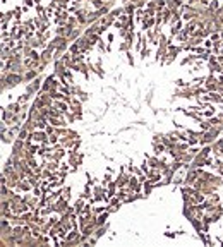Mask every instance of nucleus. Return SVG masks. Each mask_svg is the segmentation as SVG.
<instances>
[{"instance_id":"1","label":"nucleus","mask_w":223,"mask_h":247,"mask_svg":"<svg viewBox=\"0 0 223 247\" xmlns=\"http://www.w3.org/2000/svg\"><path fill=\"white\" fill-rule=\"evenodd\" d=\"M24 4H26V5H28V7H31V5H33V4H34V2H33V0H24Z\"/></svg>"},{"instance_id":"2","label":"nucleus","mask_w":223,"mask_h":247,"mask_svg":"<svg viewBox=\"0 0 223 247\" xmlns=\"http://www.w3.org/2000/svg\"><path fill=\"white\" fill-rule=\"evenodd\" d=\"M216 7H218V2L215 0V2H211V9H216Z\"/></svg>"}]
</instances>
